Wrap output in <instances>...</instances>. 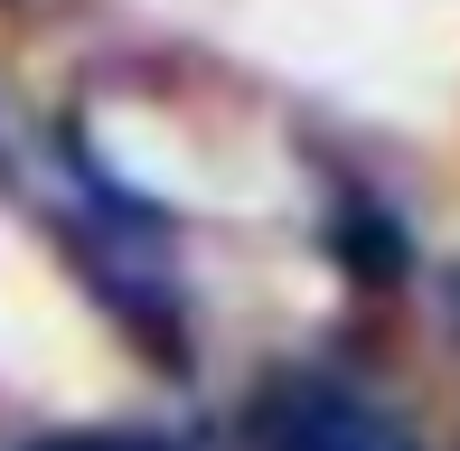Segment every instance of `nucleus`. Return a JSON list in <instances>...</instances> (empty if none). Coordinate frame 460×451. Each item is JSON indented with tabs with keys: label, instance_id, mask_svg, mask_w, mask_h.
Here are the masks:
<instances>
[{
	"label": "nucleus",
	"instance_id": "f257e3e1",
	"mask_svg": "<svg viewBox=\"0 0 460 451\" xmlns=\"http://www.w3.org/2000/svg\"><path fill=\"white\" fill-rule=\"evenodd\" d=\"M244 451H423V442L339 376H273L244 404Z\"/></svg>",
	"mask_w": 460,
	"mask_h": 451
},
{
	"label": "nucleus",
	"instance_id": "f03ea898",
	"mask_svg": "<svg viewBox=\"0 0 460 451\" xmlns=\"http://www.w3.org/2000/svg\"><path fill=\"white\" fill-rule=\"evenodd\" d=\"M29 451H179L160 433H57V442H29Z\"/></svg>",
	"mask_w": 460,
	"mask_h": 451
}]
</instances>
